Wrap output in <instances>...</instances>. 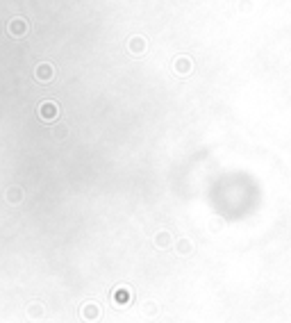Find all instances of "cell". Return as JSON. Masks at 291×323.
I'll return each mask as SVG.
<instances>
[{
  "mask_svg": "<svg viewBox=\"0 0 291 323\" xmlns=\"http://www.w3.org/2000/svg\"><path fill=\"white\" fill-rule=\"evenodd\" d=\"M68 134V128L66 126H57L55 128V139H64Z\"/></svg>",
  "mask_w": 291,
  "mask_h": 323,
  "instance_id": "cell-13",
  "label": "cell"
},
{
  "mask_svg": "<svg viewBox=\"0 0 291 323\" xmlns=\"http://www.w3.org/2000/svg\"><path fill=\"white\" fill-rule=\"evenodd\" d=\"M127 48H130V53H132V55H144L146 48H148V43H146V37H141V34H137V37H130V41H127Z\"/></svg>",
  "mask_w": 291,
  "mask_h": 323,
  "instance_id": "cell-5",
  "label": "cell"
},
{
  "mask_svg": "<svg viewBox=\"0 0 291 323\" xmlns=\"http://www.w3.org/2000/svg\"><path fill=\"white\" fill-rule=\"evenodd\" d=\"M146 317H155V314H157V303H146Z\"/></svg>",
  "mask_w": 291,
  "mask_h": 323,
  "instance_id": "cell-12",
  "label": "cell"
},
{
  "mask_svg": "<svg viewBox=\"0 0 291 323\" xmlns=\"http://www.w3.org/2000/svg\"><path fill=\"white\" fill-rule=\"evenodd\" d=\"M7 32L12 34V37H25V34L30 32V23H27L25 19L16 16V19H12L7 23Z\"/></svg>",
  "mask_w": 291,
  "mask_h": 323,
  "instance_id": "cell-1",
  "label": "cell"
},
{
  "mask_svg": "<svg viewBox=\"0 0 291 323\" xmlns=\"http://www.w3.org/2000/svg\"><path fill=\"white\" fill-rule=\"evenodd\" d=\"M34 78L39 80L41 85H48V82H53L55 78V68L50 62H41L37 68H34Z\"/></svg>",
  "mask_w": 291,
  "mask_h": 323,
  "instance_id": "cell-2",
  "label": "cell"
},
{
  "mask_svg": "<svg viewBox=\"0 0 291 323\" xmlns=\"http://www.w3.org/2000/svg\"><path fill=\"white\" fill-rule=\"evenodd\" d=\"M175 253L178 255H191L193 253V244H191V239H187V237H182V239H178V244H175Z\"/></svg>",
  "mask_w": 291,
  "mask_h": 323,
  "instance_id": "cell-8",
  "label": "cell"
},
{
  "mask_svg": "<svg viewBox=\"0 0 291 323\" xmlns=\"http://www.w3.org/2000/svg\"><path fill=\"white\" fill-rule=\"evenodd\" d=\"M155 246H157V248H168V246H171V235L166 230L157 232V235H155Z\"/></svg>",
  "mask_w": 291,
  "mask_h": 323,
  "instance_id": "cell-10",
  "label": "cell"
},
{
  "mask_svg": "<svg viewBox=\"0 0 291 323\" xmlns=\"http://www.w3.org/2000/svg\"><path fill=\"white\" fill-rule=\"evenodd\" d=\"M80 317L84 319V321H96V319L100 317V307H98V305H93V303L84 305L82 312H80Z\"/></svg>",
  "mask_w": 291,
  "mask_h": 323,
  "instance_id": "cell-7",
  "label": "cell"
},
{
  "mask_svg": "<svg viewBox=\"0 0 291 323\" xmlns=\"http://www.w3.org/2000/svg\"><path fill=\"white\" fill-rule=\"evenodd\" d=\"M239 12L250 14L252 12V2H250V0H241V2H239Z\"/></svg>",
  "mask_w": 291,
  "mask_h": 323,
  "instance_id": "cell-11",
  "label": "cell"
},
{
  "mask_svg": "<svg viewBox=\"0 0 291 323\" xmlns=\"http://www.w3.org/2000/svg\"><path fill=\"white\" fill-rule=\"evenodd\" d=\"M173 71L178 73V75H189L193 71V60L182 55V57H178V60L173 62Z\"/></svg>",
  "mask_w": 291,
  "mask_h": 323,
  "instance_id": "cell-4",
  "label": "cell"
},
{
  "mask_svg": "<svg viewBox=\"0 0 291 323\" xmlns=\"http://www.w3.org/2000/svg\"><path fill=\"white\" fill-rule=\"evenodd\" d=\"M5 198H7V203L19 205L21 200H23V189H21V187H9L5 192Z\"/></svg>",
  "mask_w": 291,
  "mask_h": 323,
  "instance_id": "cell-9",
  "label": "cell"
},
{
  "mask_svg": "<svg viewBox=\"0 0 291 323\" xmlns=\"http://www.w3.org/2000/svg\"><path fill=\"white\" fill-rule=\"evenodd\" d=\"M57 114H60V109H57V103H53V100H46V103L39 105V119L41 121H55Z\"/></svg>",
  "mask_w": 291,
  "mask_h": 323,
  "instance_id": "cell-3",
  "label": "cell"
},
{
  "mask_svg": "<svg viewBox=\"0 0 291 323\" xmlns=\"http://www.w3.org/2000/svg\"><path fill=\"white\" fill-rule=\"evenodd\" d=\"M27 319H30V321H41V319H46V307L41 303H32L27 307Z\"/></svg>",
  "mask_w": 291,
  "mask_h": 323,
  "instance_id": "cell-6",
  "label": "cell"
}]
</instances>
